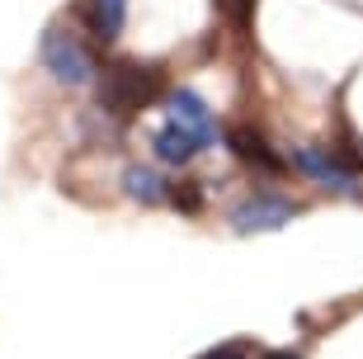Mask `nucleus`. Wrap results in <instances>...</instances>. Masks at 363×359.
Listing matches in <instances>:
<instances>
[{
    "mask_svg": "<svg viewBox=\"0 0 363 359\" xmlns=\"http://www.w3.org/2000/svg\"><path fill=\"white\" fill-rule=\"evenodd\" d=\"M165 90V71L151 67V62H113L99 80V105L113 114V119H133L147 105H156Z\"/></svg>",
    "mask_w": 363,
    "mask_h": 359,
    "instance_id": "f257e3e1",
    "label": "nucleus"
},
{
    "mask_svg": "<svg viewBox=\"0 0 363 359\" xmlns=\"http://www.w3.org/2000/svg\"><path fill=\"white\" fill-rule=\"evenodd\" d=\"M43 67L52 71L62 85L71 90H85L94 80V57L85 53V43H76L67 28H48L43 33Z\"/></svg>",
    "mask_w": 363,
    "mask_h": 359,
    "instance_id": "f03ea898",
    "label": "nucleus"
},
{
    "mask_svg": "<svg viewBox=\"0 0 363 359\" xmlns=\"http://www.w3.org/2000/svg\"><path fill=\"white\" fill-rule=\"evenodd\" d=\"M297 218V203L293 199H279V194H255V199H245L231 208V227L241 232V237H255V232H274V227L293 223Z\"/></svg>",
    "mask_w": 363,
    "mask_h": 359,
    "instance_id": "7ed1b4c3",
    "label": "nucleus"
},
{
    "mask_svg": "<svg viewBox=\"0 0 363 359\" xmlns=\"http://www.w3.org/2000/svg\"><path fill=\"white\" fill-rule=\"evenodd\" d=\"M165 109H170V119H175V123H184V128H189V137L199 142V151L217 142L213 109L203 105V100H199L194 90H170V95H165Z\"/></svg>",
    "mask_w": 363,
    "mask_h": 359,
    "instance_id": "20e7f679",
    "label": "nucleus"
},
{
    "mask_svg": "<svg viewBox=\"0 0 363 359\" xmlns=\"http://www.w3.org/2000/svg\"><path fill=\"white\" fill-rule=\"evenodd\" d=\"M227 146L245 161V166H250V171H259V175H283L279 151H274V146L264 142V133H255V128H236V133L227 137Z\"/></svg>",
    "mask_w": 363,
    "mask_h": 359,
    "instance_id": "39448f33",
    "label": "nucleus"
},
{
    "mask_svg": "<svg viewBox=\"0 0 363 359\" xmlns=\"http://www.w3.org/2000/svg\"><path fill=\"white\" fill-rule=\"evenodd\" d=\"M123 14H128V0H90L85 5V28L99 43H113L123 33Z\"/></svg>",
    "mask_w": 363,
    "mask_h": 359,
    "instance_id": "423d86ee",
    "label": "nucleus"
},
{
    "mask_svg": "<svg viewBox=\"0 0 363 359\" xmlns=\"http://www.w3.org/2000/svg\"><path fill=\"white\" fill-rule=\"evenodd\" d=\"M151 146H156V156H161L165 166H184V161L199 151V142L189 137V128H184V123H175V119H170L161 133L151 137Z\"/></svg>",
    "mask_w": 363,
    "mask_h": 359,
    "instance_id": "0eeeda50",
    "label": "nucleus"
},
{
    "mask_svg": "<svg viewBox=\"0 0 363 359\" xmlns=\"http://www.w3.org/2000/svg\"><path fill=\"white\" fill-rule=\"evenodd\" d=\"M123 189H128L137 203H165L170 199V185H165L161 171H151V166H128V171H123Z\"/></svg>",
    "mask_w": 363,
    "mask_h": 359,
    "instance_id": "6e6552de",
    "label": "nucleus"
},
{
    "mask_svg": "<svg viewBox=\"0 0 363 359\" xmlns=\"http://www.w3.org/2000/svg\"><path fill=\"white\" fill-rule=\"evenodd\" d=\"M170 203H175L184 218L203 213V189L194 185V180H179V185H170Z\"/></svg>",
    "mask_w": 363,
    "mask_h": 359,
    "instance_id": "1a4fd4ad",
    "label": "nucleus"
},
{
    "mask_svg": "<svg viewBox=\"0 0 363 359\" xmlns=\"http://www.w3.org/2000/svg\"><path fill=\"white\" fill-rule=\"evenodd\" d=\"M217 10H222V14H227V19H231V24H250V14H255V0H217Z\"/></svg>",
    "mask_w": 363,
    "mask_h": 359,
    "instance_id": "9d476101",
    "label": "nucleus"
},
{
    "mask_svg": "<svg viewBox=\"0 0 363 359\" xmlns=\"http://www.w3.org/2000/svg\"><path fill=\"white\" fill-rule=\"evenodd\" d=\"M245 355H250V341H222V345L203 350L199 359H245Z\"/></svg>",
    "mask_w": 363,
    "mask_h": 359,
    "instance_id": "9b49d317",
    "label": "nucleus"
},
{
    "mask_svg": "<svg viewBox=\"0 0 363 359\" xmlns=\"http://www.w3.org/2000/svg\"><path fill=\"white\" fill-rule=\"evenodd\" d=\"M264 359H302V350H279V355H264Z\"/></svg>",
    "mask_w": 363,
    "mask_h": 359,
    "instance_id": "f8f14e48",
    "label": "nucleus"
},
{
    "mask_svg": "<svg viewBox=\"0 0 363 359\" xmlns=\"http://www.w3.org/2000/svg\"><path fill=\"white\" fill-rule=\"evenodd\" d=\"M359 151H363V146H359Z\"/></svg>",
    "mask_w": 363,
    "mask_h": 359,
    "instance_id": "ddd939ff",
    "label": "nucleus"
}]
</instances>
